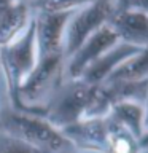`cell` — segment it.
<instances>
[{"label":"cell","instance_id":"obj_7","mask_svg":"<svg viewBox=\"0 0 148 153\" xmlns=\"http://www.w3.org/2000/svg\"><path fill=\"white\" fill-rule=\"evenodd\" d=\"M72 13L35 11V14L32 16V21L33 29H35L38 59L50 56H64V53H62L64 32L67 19Z\"/></svg>","mask_w":148,"mask_h":153},{"label":"cell","instance_id":"obj_21","mask_svg":"<svg viewBox=\"0 0 148 153\" xmlns=\"http://www.w3.org/2000/svg\"><path fill=\"white\" fill-rule=\"evenodd\" d=\"M140 153H148V147H147V148H143V150H142Z\"/></svg>","mask_w":148,"mask_h":153},{"label":"cell","instance_id":"obj_6","mask_svg":"<svg viewBox=\"0 0 148 153\" xmlns=\"http://www.w3.org/2000/svg\"><path fill=\"white\" fill-rule=\"evenodd\" d=\"M116 33L112 30V27L104 26L99 30H95L91 37L78 46V50L72 53L69 57H65L64 61V78L65 80H78L81 74L92 64L94 61H97L104 53H107L112 46L118 43Z\"/></svg>","mask_w":148,"mask_h":153},{"label":"cell","instance_id":"obj_2","mask_svg":"<svg viewBox=\"0 0 148 153\" xmlns=\"http://www.w3.org/2000/svg\"><path fill=\"white\" fill-rule=\"evenodd\" d=\"M64 61V56H50L37 61L18 89L19 112L38 113L43 117V110L51 96L65 80Z\"/></svg>","mask_w":148,"mask_h":153},{"label":"cell","instance_id":"obj_8","mask_svg":"<svg viewBox=\"0 0 148 153\" xmlns=\"http://www.w3.org/2000/svg\"><path fill=\"white\" fill-rule=\"evenodd\" d=\"M61 134L76 152L104 153L107 121L105 118H81L61 129Z\"/></svg>","mask_w":148,"mask_h":153},{"label":"cell","instance_id":"obj_17","mask_svg":"<svg viewBox=\"0 0 148 153\" xmlns=\"http://www.w3.org/2000/svg\"><path fill=\"white\" fill-rule=\"evenodd\" d=\"M115 8L121 11H135L148 16V0H115Z\"/></svg>","mask_w":148,"mask_h":153},{"label":"cell","instance_id":"obj_4","mask_svg":"<svg viewBox=\"0 0 148 153\" xmlns=\"http://www.w3.org/2000/svg\"><path fill=\"white\" fill-rule=\"evenodd\" d=\"M89 93L91 85L83 80H64L46 104L43 118L59 131L78 121L84 115Z\"/></svg>","mask_w":148,"mask_h":153},{"label":"cell","instance_id":"obj_15","mask_svg":"<svg viewBox=\"0 0 148 153\" xmlns=\"http://www.w3.org/2000/svg\"><path fill=\"white\" fill-rule=\"evenodd\" d=\"M94 0H32V8L35 11L50 13H72Z\"/></svg>","mask_w":148,"mask_h":153},{"label":"cell","instance_id":"obj_10","mask_svg":"<svg viewBox=\"0 0 148 153\" xmlns=\"http://www.w3.org/2000/svg\"><path fill=\"white\" fill-rule=\"evenodd\" d=\"M142 48H135L132 45H127L124 42H118L115 46H112L107 53H104L97 61H94L83 74H81L80 80H83L84 83L91 86L100 85L108 78L110 75H113V72L118 69L126 59H129L132 54H135Z\"/></svg>","mask_w":148,"mask_h":153},{"label":"cell","instance_id":"obj_18","mask_svg":"<svg viewBox=\"0 0 148 153\" xmlns=\"http://www.w3.org/2000/svg\"><path fill=\"white\" fill-rule=\"evenodd\" d=\"M143 108H145V131H148V93H147V99H145V104H143Z\"/></svg>","mask_w":148,"mask_h":153},{"label":"cell","instance_id":"obj_3","mask_svg":"<svg viewBox=\"0 0 148 153\" xmlns=\"http://www.w3.org/2000/svg\"><path fill=\"white\" fill-rule=\"evenodd\" d=\"M38 61L33 21L19 37L0 46V76H3L11 108L18 110V89Z\"/></svg>","mask_w":148,"mask_h":153},{"label":"cell","instance_id":"obj_5","mask_svg":"<svg viewBox=\"0 0 148 153\" xmlns=\"http://www.w3.org/2000/svg\"><path fill=\"white\" fill-rule=\"evenodd\" d=\"M115 0H94L73 11L67 19L62 53L64 59L78 50V46L100 27L107 26L115 13Z\"/></svg>","mask_w":148,"mask_h":153},{"label":"cell","instance_id":"obj_9","mask_svg":"<svg viewBox=\"0 0 148 153\" xmlns=\"http://www.w3.org/2000/svg\"><path fill=\"white\" fill-rule=\"evenodd\" d=\"M108 26L119 42L135 48H148V16L145 14L115 10Z\"/></svg>","mask_w":148,"mask_h":153},{"label":"cell","instance_id":"obj_19","mask_svg":"<svg viewBox=\"0 0 148 153\" xmlns=\"http://www.w3.org/2000/svg\"><path fill=\"white\" fill-rule=\"evenodd\" d=\"M140 147H142V150L148 147V131L143 132V136H142V139H140Z\"/></svg>","mask_w":148,"mask_h":153},{"label":"cell","instance_id":"obj_20","mask_svg":"<svg viewBox=\"0 0 148 153\" xmlns=\"http://www.w3.org/2000/svg\"><path fill=\"white\" fill-rule=\"evenodd\" d=\"M70 150H73V148H67V150H64V152H59V153H70Z\"/></svg>","mask_w":148,"mask_h":153},{"label":"cell","instance_id":"obj_14","mask_svg":"<svg viewBox=\"0 0 148 153\" xmlns=\"http://www.w3.org/2000/svg\"><path fill=\"white\" fill-rule=\"evenodd\" d=\"M116 80H124V81L148 80V48H142L129 59H126L113 72V75H110L105 81H116Z\"/></svg>","mask_w":148,"mask_h":153},{"label":"cell","instance_id":"obj_16","mask_svg":"<svg viewBox=\"0 0 148 153\" xmlns=\"http://www.w3.org/2000/svg\"><path fill=\"white\" fill-rule=\"evenodd\" d=\"M0 153H40V152L0 131Z\"/></svg>","mask_w":148,"mask_h":153},{"label":"cell","instance_id":"obj_13","mask_svg":"<svg viewBox=\"0 0 148 153\" xmlns=\"http://www.w3.org/2000/svg\"><path fill=\"white\" fill-rule=\"evenodd\" d=\"M107 121V137H105L104 153H140V139H137L132 132L119 126L105 117Z\"/></svg>","mask_w":148,"mask_h":153},{"label":"cell","instance_id":"obj_1","mask_svg":"<svg viewBox=\"0 0 148 153\" xmlns=\"http://www.w3.org/2000/svg\"><path fill=\"white\" fill-rule=\"evenodd\" d=\"M0 131L40 153H59L72 148L59 129L51 126L41 115L10 108L0 112Z\"/></svg>","mask_w":148,"mask_h":153},{"label":"cell","instance_id":"obj_11","mask_svg":"<svg viewBox=\"0 0 148 153\" xmlns=\"http://www.w3.org/2000/svg\"><path fill=\"white\" fill-rule=\"evenodd\" d=\"M32 21L30 5L22 0H16L2 16H0V46L8 45L26 30Z\"/></svg>","mask_w":148,"mask_h":153},{"label":"cell","instance_id":"obj_12","mask_svg":"<svg viewBox=\"0 0 148 153\" xmlns=\"http://www.w3.org/2000/svg\"><path fill=\"white\" fill-rule=\"evenodd\" d=\"M112 120L129 132H132L137 139H142L145 132V108L138 102H118L115 104L107 115Z\"/></svg>","mask_w":148,"mask_h":153}]
</instances>
